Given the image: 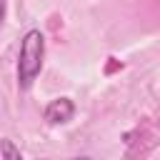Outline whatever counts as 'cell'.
Instances as JSON below:
<instances>
[{
    "instance_id": "2",
    "label": "cell",
    "mask_w": 160,
    "mask_h": 160,
    "mask_svg": "<svg viewBox=\"0 0 160 160\" xmlns=\"http://www.w3.org/2000/svg\"><path fill=\"white\" fill-rule=\"evenodd\" d=\"M72 115H75V105H72V100H70V98L50 100V102H48V108H45V112H42V118H45V122H48V125H62V122L72 120Z\"/></svg>"
},
{
    "instance_id": "3",
    "label": "cell",
    "mask_w": 160,
    "mask_h": 160,
    "mask_svg": "<svg viewBox=\"0 0 160 160\" xmlns=\"http://www.w3.org/2000/svg\"><path fill=\"white\" fill-rule=\"evenodd\" d=\"M0 158L2 160H20V150L12 145V140L2 138V142H0Z\"/></svg>"
},
{
    "instance_id": "1",
    "label": "cell",
    "mask_w": 160,
    "mask_h": 160,
    "mask_svg": "<svg viewBox=\"0 0 160 160\" xmlns=\"http://www.w3.org/2000/svg\"><path fill=\"white\" fill-rule=\"evenodd\" d=\"M45 58V38L40 30H28L20 42V58H18V85L30 88L32 80L42 70Z\"/></svg>"
}]
</instances>
